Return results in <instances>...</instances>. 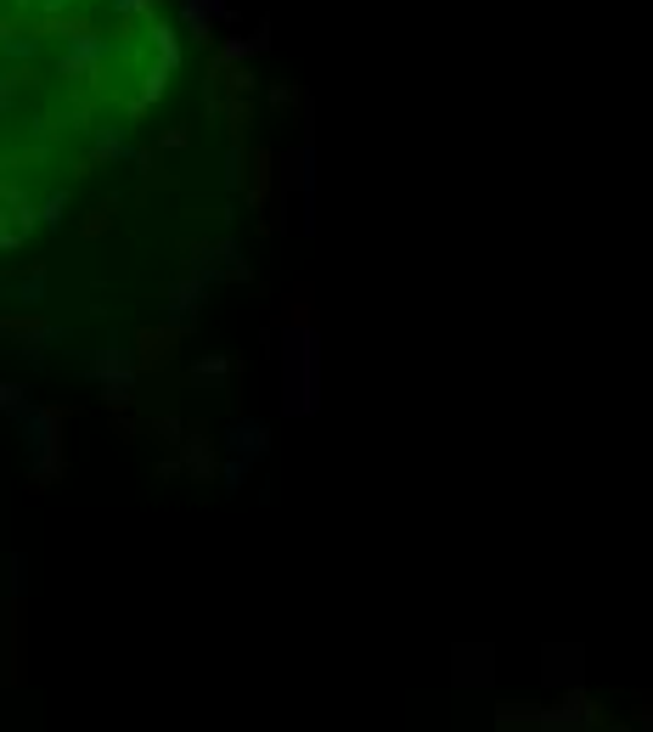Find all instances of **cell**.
<instances>
[{
    "mask_svg": "<svg viewBox=\"0 0 653 732\" xmlns=\"http://www.w3.org/2000/svg\"><path fill=\"white\" fill-rule=\"evenodd\" d=\"M180 73L158 0H0V254L136 147Z\"/></svg>",
    "mask_w": 653,
    "mask_h": 732,
    "instance_id": "6da1fadb",
    "label": "cell"
}]
</instances>
